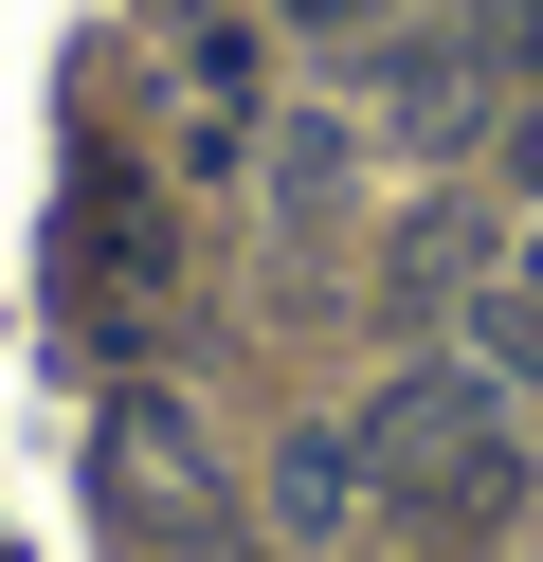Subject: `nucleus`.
<instances>
[{"instance_id": "obj_1", "label": "nucleus", "mask_w": 543, "mask_h": 562, "mask_svg": "<svg viewBox=\"0 0 543 562\" xmlns=\"http://www.w3.org/2000/svg\"><path fill=\"white\" fill-rule=\"evenodd\" d=\"M344 453H362V490L398 508V544H489V526L525 508V436H507V381H471V363L381 381Z\"/></svg>"}, {"instance_id": "obj_2", "label": "nucleus", "mask_w": 543, "mask_h": 562, "mask_svg": "<svg viewBox=\"0 0 543 562\" xmlns=\"http://www.w3.org/2000/svg\"><path fill=\"white\" fill-rule=\"evenodd\" d=\"M109 508H127L145 544H181V526H200V453H181V417H163V400L109 417Z\"/></svg>"}, {"instance_id": "obj_3", "label": "nucleus", "mask_w": 543, "mask_h": 562, "mask_svg": "<svg viewBox=\"0 0 543 562\" xmlns=\"http://www.w3.org/2000/svg\"><path fill=\"white\" fill-rule=\"evenodd\" d=\"M72 236H91V272H109V291H145V272H163V200H145L127 164H91V218H72Z\"/></svg>"}, {"instance_id": "obj_4", "label": "nucleus", "mask_w": 543, "mask_h": 562, "mask_svg": "<svg viewBox=\"0 0 543 562\" xmlns=\"http://www.w3.org/2000/svg\"><path fill=\"white\" fill-rule=\"evenodd\" d=\"M344 472H362V453H344V436H290V472H272V508H290V526H344V508H362V490H344Z\"/></svg>"}, {"instance_id": "obj_5", "label": "nucleus", "mask_w": 543, "mask_h": 562, "mask_svg": "<svg viewBox=\"0 0 543 562\" xmlns=\"http://www.w3.org/2000/svg\"><path fill=\"white\" fill-rule=\"evenodd\" d=\"M381 110L417 127V146H453V127H471V74H453V55H398V91H381Z\"/></svg>"}, {"instance_id": "obj_6", "label": "nucleus", "mask_w": 543, "mask_h": 562, "mask_svg": "<svg viewBox=\"0 0 543 562\" xmlns=\"http://www.w3.org/2000/svg\"><path fill=\"white\" fill-rule=\"evenodd\" d=\"M453 272H471V218H417V236H398V308H434Z\"/></svg>"}, {"instance_id": "obj_7", "label": "nucleus", "mask_w": 543, "mask_h": 562, "mask_svg": "<svg viewBox=\"0 0 543 562\" xmlns=\"http://www.w3.org/2000/svg\"><path fill=\"white\" fill-rule=\"evenodd\" d=\"M471 55H507V74L543 91V0H489V19H471Z\"/></svg>"}, {"instance_id": "obj_8", "label": "nucleus", "mask_w": 543, "mask_h": 562, "mask_svg": "<svg viewBox=\"0 0 543 562\" xmlns=\"http://www.w3.org/2000/svg\"><path fill=\"white\" fill-rule=\"evenodd\" d=\"M507 200H525V218H543V91H525V110H507Z\"/></svg>"}, {"instance_id": "obj_9", "label": "nucleus", "mask_w": 543, "mask_h": 562, "mask_svg": "<svg viewBox=\"0 0 543 562\" xmlns=\"http://www.w3.org/2000/svg\"><path fill=\"white\" fill-rule=\"evenodd\" d=\"M507 308H525V327H543V218H525V255H507Z\"/></svg>"}, {"instance_id": "obj_10", "label": "nucleus", "mask_w": 543, "mask_h": 562, "mask_svg": "<svg viewBox=\"0 0 543 562\" xmlns=\"http://www.w3.org/2000/svg\"><path fill=\"white\" fill-rule=\"evenodd\" d=\"M290 19H362V0H290Z\"/></svg>"}]
</instances>
